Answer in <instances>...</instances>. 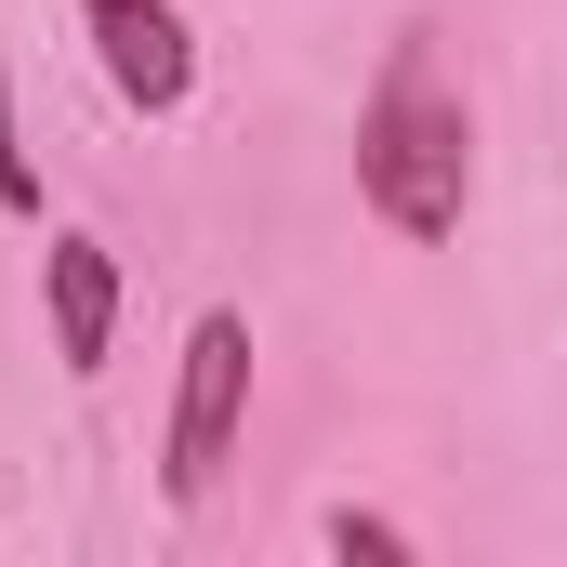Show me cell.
<instances>
[{
    "label": "cell",
    "instance_id": "6da1fadb",
    "mask_svg": "<svg viewBox=\"0 0 567 567\" xmlns=\"http://www.w3.org/2000/svg\"><path fill=\"white\" fill-rule=\"evenodd\" d=\"M357 198L396 225V238H462V198H475V120L462 93L435 80L423 40L383 53L370 106H357Z\"/></svg>",
    "mask_w": 567,
    "mask_h": 567
},
{
    "label": "cell",
    "instance_id": "7a4b0ae2",
    "mask_svg": "<svg viewBox=\"0 0 567 567\" xmlns=\"http://www.w3.org/2000/svg\"><path fill=\"white\" fill-rule=\"evenodd\" d=\"M238 423H251V317H238V303H212V317L185 330V370H172L158 488H172V502H212V475H225Z\"/></svg>",
    "mask_w": 567,
    "mask_h": 567
},
{
    "label": "cell",
    "instance_id": "3957f363",
    "mask_svg": "<svg viewBox=\"0 0 567 567\" xmlns=\"http://www.w3.org/2000/svg\"><path fill=\"white\" fill-rule=\"evenodd\" d=\"M80 27H93V66H106V93L133 120H172L198 93V27L172 0H80Z\"/></svg>",
    "mask_w": 567,
    "mask_h": 567
},
{
    "label": "cell",
    "instance_id": "277c9868",
    "mask_svg": "<svg viewBox=\"0 0 567 567\" xmlns=\"http://www.w3.org/2000/svg\"><path fill=\"white\" fill-rule=\"evenodd\" d=\"M40 317H53V370L93 383L106 343H120V251L80 238V225H53V238H40Z\"/></svg>",
    "mask_w": 567,
    "mask_h": 567
},
{
    "label": "cell",
    "instance_id": "5b68a950",
    "mask_svg": "<svg viewBox=\"0 0 567 567\" xmlns=\"http://www.w3.org/2000/svg\"><path fill=\"white\" fill-rule=\"evenodd\" d=\"M330 555L343 567H423V542H410L396 515H357V502H343V515H330Z\"/></svg>",
    "mask_w": 567,
    "mask_h": 567
},
{
    "label": "cell",
    "instance_id": "8992f818",
    "mask_svg": "<svg viewBox=\"0 0 567 567\" xmlns=\"http://www.w3.org/2000/svg\"><path fill=\"white\" fill-rule=\"evenodd\" d=\"M0 212L40 225V158H27V133H13V66H0Z\"/></svg>",
    "mask_w": 567,
    "mask_h": 567
}]
</instances>
